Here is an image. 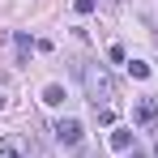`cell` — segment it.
Returning <instances> with one entry per match:
<instances>
[{"label": "cell", "mask_w": 158, "mask_h": 158, "mask_svg": "<svg viewBox=\"0 0 158 158\" xmlns=\"http://www.w3.org/2000/svg\"><path fill=\"white\" fill-rule=\"evenodd\" d=\"M81 85H85V98L94 103V111H103L115 98V77L107 73L103 64H81Z\"/></svg>", "instance_id": "cell-1"}, {"label": "cell", "mask_w": 158, "mask_h": 158, "mask_svg": "<svg viewBox=\"0 0 158 158\" xmlns=\"http://www.w3.org/2000/svg\"><path fill=\"white\" fill-rule=\"evenodd\" d=\"M128 73L137 81H145V77H150V64H145V60H128Z\"/></svg>", "instance_id": "cell-7"}, {"label": "cell", "mask_w": 158, "mask_h": 158, "mask_svg": "<svg viewBox=\"0 0 158 158\" xmlns=\"http://www.w3.org/2000/svg\"><path fill=\"white\" fill-rule=\"evenodd\" d=\"M73 9L77 13H94V0H73Z\"/></svg>", "instance_id": "cell-8"}, {"label": "cell", "mask_w": 158, "mask_h": 158, "mask_svg": "<svg viewBox=\"0 0 158 158\" xmlns=\"http://www.w3.org/2000/svg\"><path fill=\"white\" fill-rule=\"evenodd\" d=\"M43 103H47V107H60V103H64V90H60V85H47V90H43Z\"/></svg>", "instance_id": "cell-6"}, {"label": "cell", "mask_w": 158, "mask_h": 158, "mask_svg": "<svg viewBox=\"0 0 158 158\" xmlns=\"http://www.w3.org/2000/svg\"><path fill=\"white\" fill-rule=\"evenodd\" d=\"M111 150L128 154V150H132V128H115V132H111Z\"/></svg>", "instance_id": "cell-5"}, {"label": "cell", "mask_w": 158, "mask_h": 158, "mask_svg": "<svg viewBox=\"0 0 158 158\" xmlns=\"http://www.w3.org/2000/svg\"><path fill=\"white\" fill-rule=\"evenodd\" d=\"M154 158H158V150H154Z\"/></svg>", "instance_id": "cell-11"}, {"label": "cell", "mask_w": 158, "mask_h": 158, "mask_svg": "<svg viewBox=\"0 0 158 158\" xmlns=\"http://www.w3.org/2000/svg\"><path fill=\"white\" fill-rule=\"evenodd\" d=\"M132 120L141 124V128H158V103L145 94V98H137V107H132Z\"/></svg>", "instance_id": "cell-3"}, {"label": "cell", "mask_w": 158, "mask_h": 158, "mask_svg": "<svg viewBox=\"0 0 158 158\" xmlns=\"http://www.w3.org/2000/svg\"><path fill=\"white\" fill-rule=\"evenodd\" d=\"M56 141L60 145H81V120H56Z\"/></svg>", "instance_id": "cell-4"}, {"label": "cell", "mask_w": 158, "mask_h": 158, "mask_svg": "<svg viewBox=\"0 0 158 158\" xmlns=\"http://www.w3.org/2000/svg\"><path fill=\"white\" fill-rule=\"evenodd\" d=\"M128 158H145V150H141V145H132V150H128Z\"/></svg>", "instance_id": "cell-9"}, {"label": "cell", "mask_w": 158, "mask_h": 158, "mask_svg": "<svg viewBox=\"0 0 158 158\" xmlns=\"http://www.w3.org/2000/svg\"><path fill=\"white\" fill-rule=\"evenodd\" d=\"M0 107H4V94H0Z\"/></svg>", "instance_id": "cell-10"}, {"label": "cell", "mask_w": 158, "mask_h": 158, "mask_svg": "<svg viewBox=\"0 0 158 158\" xmlns=\"http://www.w3.org/2000/svg\"><path fill=\"white\" fill-rule=\"evenodd\" d=\"M30 154H34L30 137H22V132H4L0 137V158H30Z\"/></svg>", "instance_id": "cell-2"}]
</instances>
